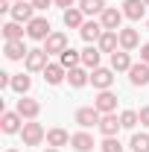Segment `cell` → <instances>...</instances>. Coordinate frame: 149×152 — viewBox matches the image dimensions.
Instances as JSON below:
<instances>
[{
    "instance_id": "cell-41",
    "label": "cell",
    "mask_w": 149,
    "mask_h": 152,
    "mask_svg": "<svg viewBox=\"0 0 149 152\" xmlns=\"http://www.w3.org/2000/svg\"><path fill=\"white\" fill-rule=\"evenodd\" d=\"M146 29H149V18H146Z\"/></svg>"
},
{
    "instance_id": "cell-10",
    "label": "cell",
    "mask_w": 149,
    "mask_h": 152,
    "mask_svg": "<svg viewBox=\"0 0 149 152\" xmlns=\"http://www.w3.org/2000/svg\"><path fill=\"white\" fill-rule=\"evenodd\" d=\"M129 82L134 85V88H146V85H149V64H146V61H137V64H131V70H129Z\"/></svg>"
},
{
    "instance_id": "cell-37",
    "label": "cell",
    "mask_w": 149,
    "mask_h": 152,
    "mask_svg": "<svg viewBox=\"0 0 149 152\" xmlns=\"http://www.w3.org/2000/svg\"><path fill=\"white\" fill-rule=\"evenodd\" d=\"M0 12H12V0H0Z\"/></svg>"
},
{
    "instance_id": "cell-17",
    "label": "cell",
    "mask_w": 149,
    "mask_h": 152,
    "mask_svg": "<svg viewBox=\"0 0 149 152\" xmlns=\"http://www.w3.org/2000/svg\"><path fill=\"white\" fill-rule=\"evenodd\" d=\"M123 15L129 20L146 18V3H143V0H123Z\"/></svg>"
},
{
    "instance_id": "cell-35",
    "label": "cell",
    "mask_w": 149,
    "mask_h": 152,
    "mask_svg": "<svg viewBox=\"0 0 149 152\" xmlns=\"http://www.w3.org/2000/svg\"><path fill=\"white\" fill-rule=\"evenodd\" d=\"M53 3H56V6H61V9H73L76 0H53Z\"/></svg>"
},
{
    "instance_id": "cell-23",
    "label": "cell",
    "mask_w": 149,
    "mask_h": 152,
    "mask_svg": "<svg viewBox=\"0 0 149 152\" xmlns=\"http://www.w3.org/2000/svg\"><path fill=\"white\" fill-rule=\"evenodd\" d=\"M67 82H70V88H85L88 82H91V73H88V67H73V70H67Z\"/></svg>"
},
{
    "instance_id": "cell-20",
    "label": "cell",
    "mask_w": 149,
    "mask_h": 152,
    "mask_svg": "<svg viewBox=\"0 0 149 152\" xmlns=\"http://www.w3.org/2000/svg\"><path fill=\"white\" fill-rule=\"evenodd\" d=\"M140 47V35H137V29H131V26H126V29H120V50H137Z\"/></svg>"
},
{
    "instance_id": "cell-13",
    "label": "cell",
    "mask_w": 149,
    "mask_h": 152,
    "mask_svg": "<svg viewBox=\"0 0 149 152\" xmlns=\"http://www.w3.org/2000/svg\"><path fill=\"white\" fill-rule=\"evenodd\" d=\"M67 47H70V44H67V35H64V32H53V35L44 41V50H47L50 56H61Z\"/></svg>"
},
{
    "instance_id": "cell-28",
    "label": "cell",
    "mask_w": 149,
    "mask_h": 152,
    "mask_svg": "<svg viewBox=\"0 0 149 152\" xmlns=\"http://www.w3.org/2000/svg\"><path fill=\"white\" fill-rule=\"evenodd\" d=\"M3 38H6V41H23V26H20L18 20L3 23Z\"/></svg>"
},
{
    "instance_id": "cell-30",
    "label": "cell",
    "mask_w": 149,
    "mask_h": 152,
    "mask_svg": "<svg viewBox=\"0 0 149 152\" xmlns=\"http://www.w3.org/2000/svg\"><path fill=\"white\" fill-rule=\"evenodd\" d=\"M129 146H131V152H149V134L146 132H134L131 140H129Z\"/></svg>"
},
{
    "instance_id": "cell-32",
    "label": "cell",
    "mask_w": 149,
    "mask_h": 152,
    "mask_svg": "<svg viewBox=\"0 0 149 152\" xmlns=\"http://www.w3.org/2000/svg\"><path fill=\"white\" fill-rule=\"evenodd\" d=\"M99 146H102V152H123V143H120L117 137H105Z\"/></svg>"
},
{
    "instance_id": "cell-18",
    "label": "cell",
    "mask_w": 149,
    "mask_h": 152,
    "mask_svg": "<svg viewBox=\"0 0 149 152\" xmlns=\"http://www.w3.org/2000/svg\"><path fill=\"white\" fill-rule=\"evenodd\" d=\"M26 47H23V41H6L3 44V56L9 58V61H23L26 58Z\"/></svg>"
},
{
    "instance_id": "cell-1",
    "label": "cell",
    "mask_w": 149,
    "mask_h": 152,
    "mask_svg": "<svg viewBox=\"0 0 149 152\" xmlns=\"http://www.w3.org/2000/svg\"><path fill=\"white\" fill-rule=\"evenodd\" d=\"M20 137H23V146H41V143L47 140V132H44V126H41V123L26 120V123H23V129H20Z\"/></svg>"
},
{
    "instance_id": "cell-3",
    "label": "cell",
    "mask_w": 149,
    "mask_h": 152,
    "mask_svg": "<svg viewBox=\"0 0 149 152\" xmlns=\"http://www.w3.org/2000/svg\"><path fill=\"white\" fill-rule=\"evenodd\" d=\"M50 35H53V26H50L47 18H32L26 23V38H32V41H47Z\"/></svg>"
},
{
    "instance_id": "cell-5",
    "label": "cell",
    "mask_w": 149,
    "mask_h": 152,
    "mask_svg": "<svg viewBox=\"0 0 149 152\" xmlns=\"http://www.w3.org/2000/svg\"><path fill=\"white\" fill-rule=\"evenodd\" d=\"M91 85L96 88V91H111L114 70L111 67H96V70H91Z\"/></svg>"
},
{
    "instance_id": "cell-34",
    "label": "cell",
    "mask_w": 149,
    "mask_h": 152,
    "mask_svg": "<svg viewBox=\"0 0 149 152\" xmlns=\"http://www.w3.org/2000/svg\"><path fill=\"white\" fill-rule=\"evenodd\" d=\"M140 61L149 64V44H140Z\"/></svg>"
},
{
    "instance_id": "cell-2",
    "label": "cell",
    "mask_w": 149,
    "mask_h": 152,
    "mask_svg": "<svg viewBox=\"0 0 149 152\" xmlns=\"http://www.w3.org/2000/svg\"><path fill=\"white\" fill-rule=\"evenodd\" d=\"M47 58H50V53H47L44 47H41V50H29V53H26V58H23L26 73H44V67L50 64Z\"/></svg>"
},
{
    "instance_id": "cell-38",
    "label": "cell",
    "mask_w": 149,
    "mask_h": 152,
    "mask_svg": "<svg viewBox=\"0 0 149 152\" xmlns=\"http://www.w3.org/2000/svg\"><path fill=\"white\" fill-rule=\"evenodd\" d=\"M44 152H58V149H56V146H47V149H44Z\"/></svg>"
},
{
    "instance_id": "cell-24",
    "label": "cell",
    "mask_w": 149,
    "mask_h": 152,
    "mask_svg": "<svg viewBox=\"0 0 149 152\" xmlns=\"http://www.w3.org/2000/svg\"><path fill=\"white\" fill-rule=\"evenodd\" d=\"M99 58H102V53H99V47H93V44H88V47L82 50V67H88V70H96V67H99Z\"/></svg>"
},
{
    "instance_id": "cell-25",
    "label": "cell",
    "mask_w": 149,
    "mask_h": 152,
    "mask_svg": "<svg viewBox=\"0 0 149 152\" xmlns=\"http://www.w3.org/2000/svg\"><path fill=\"white\" fill-rule=\"evenodd\" d=\"M58 64H61L64 70H73V67H79V64H82V53H79V50H73V47H67V50L58 56Z\"/></svg>"
},
{
    "instance_id": "cell-15",
    "label": "cell",
    "mask_w": 149,
    "mask_h": 152,
    "mask_svg": "<svg viewBox=\"0 0 149 152\" xmlns=\"http://www.w3.org/2000/svg\"><path fill=\"white\" fill-rule=\"evenodd\" d=\"M102 32H105V29H102V23H99V20H85V23H82V29H79V35L85 38L88 44H96V41L102 38Z\"/></svg>"
},
{
    "instance_id": "cell-39",
    "label": "cell",
    "mask_w": 149,
    "mask_h": 152,
    "mask_svg": "<svg viewBox=\"0 0 149 152\" xmlns=\"http://www.w3.org/2000/svg\"><path fill=\"white\" fill-rule=\"evenodd\" d=\"M12 3H23V0H12Z\"/></svg>"
},
{
    "instance_id": "cell-14",
    "label": "cell",
    "mask_w": 149,
    "mask_h": 152,
    "mask_svg": "<svg viewBox=\"0 0 149 152\" xmlns=\"http://www.w3.org/2000/svg\"><path fill=\"white\" fill-rule=\"evenodd\" d=\"M9 15H12V20H18V23H29V20L35 18V6L23 0V3H15V6H12Z\"/></svg>"
},
{
    "instance_id": "cell-8",
    "label": "cell",
    "mask_w": 149,
    "mask_h": 152,
    "mask_svg": "<svg viewBox=\"0 0 149 152\" xmlns=\"http://www.w3.org/2000/svg\"><path fill=\"white\" fill-rule=\"evenodd\" d=\"M123 9H117V6H108L102 15H99V23H102V29H123L120 23H123Z\"/></svg>"
},
{
    "instance_id": "cell-7",
    "label": "cell",
    "mask_w": 149,
    "mask_h": 152,
    "mask_svg": "<svg viewBox=\"0 0 149 152\" xmlns=\"http://www.w3.org/2000/svg\"><path fill=\"white\" fill-rule=\"evenodd\" d=\"M93 108L99 114H114L117 111V94L114 91H99L96 99H93Z\"/></svg>"
},
{
    "instance_id": "cell-4",
    "label": "cell",
    "mask_w": 149,
    "mask_h": 152,
    "mask_svg": "<svg viewBox=\"0 0 149 152\" xmlns=\"http://www.w3.org/2000/svg\"><path fill=\"white\" fill-rule=\"evenodd\" d=\"M23 123H26V120H23L18 111H3L0 114V129H3V134H20Z\"/></svg>"
},
{
    "instance_id": "cell-21",
    "label": "cell",
    "mask_w": 149,
    "mask_h": 152,
    "mask_svg": "<svg viewBox=\"0 0 149 152\" xmlns=\"http://www.w3.org/2000/svg\"><path fill=\"white\" fill-rule=\"evenodd\" d=\"M44 79H47V85H61V82L67 79V70H64L58 61H56V64L50 61V64L44 67Z\"/></svg>"
},
{
    "instance_id": "cell-42",
    "label": "cell",
    "mask_w": 149,
    "mask_h": 152,
    "mask_svg": "<svg viewBox=\"0 0 149 152\" xmlns=\"http://www.w3.org/2000/svg\"><path fill=\"white\" fill-rule=\"evenodd\" d=\"M143 3H146V6H149V0H143Z\"/></svg>"
},
{
    "instance_id": "cell-36",
    "label": "cell",
    "mask_w": 149,
    "mask_h": 152,
    "mask_svg": "<svg viewBox=\"0 0 149 152\" xmlns=\"http://www.w3.org/2000/svg\"><path fill=\"white\" fill-rule=\"evenodd\" d=\"M29 3H32V6H35V9H47V6H50V3H53V0H29Z\"/></svg>"
},
{
    "instance_id": "cell-6",
    "label": "cell",
    "mask_w": 149,
    "mask_h": 152,
    "mask_svg": "<svg viewBox=\"0 0 149 152\" xmlns=\"http://www.w3.org/2000/svg\"><path fill=\"white\" fill-rule=\"evenodd\" d=\"M15 111H18L23 120H35L38 114H41V102H38V99H32V96H20L18 105H15Z\"/></svg>"
},
{
    "instance_id": "cell-22",
    "label": "cell",
    "mask_w": 149,
    "mask_h": 152,
    "mask_svg": "<svg viewBox=\"0 0 149 152\" xmlns=\"http://www.w3.org/2000/svg\"><path fill=\"white\" fill-rule=\"evenodd\" d=\"M70 146H73L76 152H91L93 146H96V143H93V137H91V134H88L85 129H82V132L70 134Z\"/></svg>"
},
{
    "instance_id": "cell-31",
    "label": "cell",
    "mask_w": 149,
    "mask_h": 152,
    "mask_svg": "<svg viewBox=\"0 0 149 152\" xmlns=\"http://www.w3.org/2000/svg\"><path fill=\"white\" fill-rule=\"evenodd\" d=\"M120 123H123V129H134V126L140 123V114L131 111V108H126V111L120 114Z\"/></svg>"
},
{
    "instance_id": "cell-29",
    "label": "cell",
    "mask_w": 149,
    "mask_h": 152,
    "mask_svg": "<svg viewBox=\"0 0 149 152\" xmlns=\"http://www.w3.org/2000/svg\"><path fill=\"white\" fill-rule=\"evenodd\" d=\"M79 9L85 15H102L108 6H105V0H79Z\"/></svg>"
},
{
    "instance_id": "cell-19",
    "label": "cell",
    "mask_w": 149,
    "mask_h": 152,
    "mask_svg": "<svg viewBox=\"0 0 149 152\" xmlns=\"http://www.w3.org/2000/svg\"><path fill=\"white\" fill-rule=\"evenodd\" d=\"M61 20H64V26H67V29H82V23H85V12H82L79 6H73V9H64Z\"/></svg>"
},
{
    "instance_id": "cell-26",
    "label": "cell",
    "mask_w": 149,
    "mask_h": 152,
    "mask_svg": "<svg viewBox=\"0 0 149 152\" xmlns=\"http://www.w3.org/2000/svg\"><path fill=\"white\" fill-rule=\"evenodd\" d=\"M67 143H70V134L64 132V129H50V132H47V146H56V149H61V146H67Z\"/></svg>"
},
{
    "instance_id": "cell-12",
    "label": "cell",
    "mask_w": 149,
    "mask_h": 152,
    "mask_svg": "<svg viewBox=\"0 0 149 152\" xmlns=\"http://www.w3.org/2000/svg\"><path fill=\"white\" fill-rule=\"evenodd\" d=\"M96 47H99V53H117V47H120V29H105L102 38L96 41Z\"/></svg>"
},
{
    "instance_id": "cell-33",
    "label": "cell",
    "mask_w": 149,
    "mask_h": 152,
    "mask_svg": "<svg viewBox=\"0 0 149 152\" xmlns=\"http://www.w3.org/2000/svg\"><path fill=\"white\" fill-rule=\"evenodd\" d=\"M137 114H140V126H146V129H149V105H143Z\"/></svg>"
},
{
    "instance_id": "cell-11",
    "label": "cell",
    "mask_w": 149,
    "mask_h": 152,
    "mask_svg": "<svg viewBox=\"0 0 149 152\" xmlns=\"http://www.w3.org/2000/svg\"><path fill=\"white\" fill-rule=\"evenodd\" d=\"M102 137H117V132L123 129V123H120V117L117 114H102V120H99V126H96Z\"/></svg>"
},
{
    "instance_id": "cell-16",
    "label": "cell",
    "mask_w": 149,
    "mask_h": 152,
    "mask_svg": "<svg viewBox=\"0 0 149 152\" xmlns=\"http://www.w3.org/2000/svg\"><path fill=\"white\" fill-rule=\"evenodd\" d=\"M131 56H129V50H117V53H111V70L114 73H129L131 70Z\"/></svg>"
},
{
    "instance_id": "cell-27",
    "label": "cell",
    "mask_w": 149,
    "mask_h": 152,
    "mask_svg": "<svg viewBox=\"0 0 149 152\" xmlns=\"http://www.w3.org/2000/svg\"><path fill=\"white\" fill-rule=\"evenodd\" d=\"M29 88H32V76H26V73H15L12 76V91H15V94L26 96Z\"/></svg>"
},
{
    "instance_id": "cell-40",
    "label": "cell",
    "mask_w": 149,
    "mask_h": 152,
    "mask_svg": "<svg viewBox=\"0 0 149 152\" xmlns=\"http://www.w3.org/2000/svg\"><path fill=\"white\" fill-rule=\"evenodd\" d=\"M6 152H18V149H6Z\"/></svg>"
},
{
    "instance_id": "cell-9",
    "label": "cell",
    "mask_w": 149,
    "mask_h": 152,
    "mask_svg": "<svg viewBox=\"0 0 149 152\" xmlns=\"http://www.w3.org/2000/svg\"><path fill=\"white\" fill-rule=\"evenodd\" d=\"M99 120H102V114L96 111L93 105H85V108H79V111H76V123H79L82 129H91V126H99Z\"/></svg>"
}]
</instances>
